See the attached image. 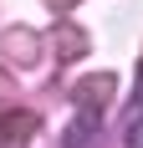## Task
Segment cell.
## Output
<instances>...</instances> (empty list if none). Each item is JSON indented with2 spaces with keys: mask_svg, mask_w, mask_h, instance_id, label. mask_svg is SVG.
<instances>
[{
  "mask_svg": "<svg viewBox=\"0 0 143 148\" xmlns=\"http://www.w3.org/2000/svg\"><path fill=\"white\" fill-rule=\"evenodd\" d=\"M92 138H97V102H87L77 112V123H72V133H67V148H92Z\"/></svg>",
  "mask_w": 143,
  "mask_h": 148,
  "instance_id": "obj_1",
  "label": "cell"
},
{
  "mask_svg": "<svg viewBox=\"0 0 143 148\" xmlns=\"http://www.w3.org/2000/svg\"><path fill=\"white\" fill-rule=\"evenodd\" d=\"M123 148H143V112H133L123 128Z\"/></svg>",
  "mask_w": 143,
  "mask_h": 148,
  "instance_id": "obj_2",
  "label": "cell"
}]
</instances>
